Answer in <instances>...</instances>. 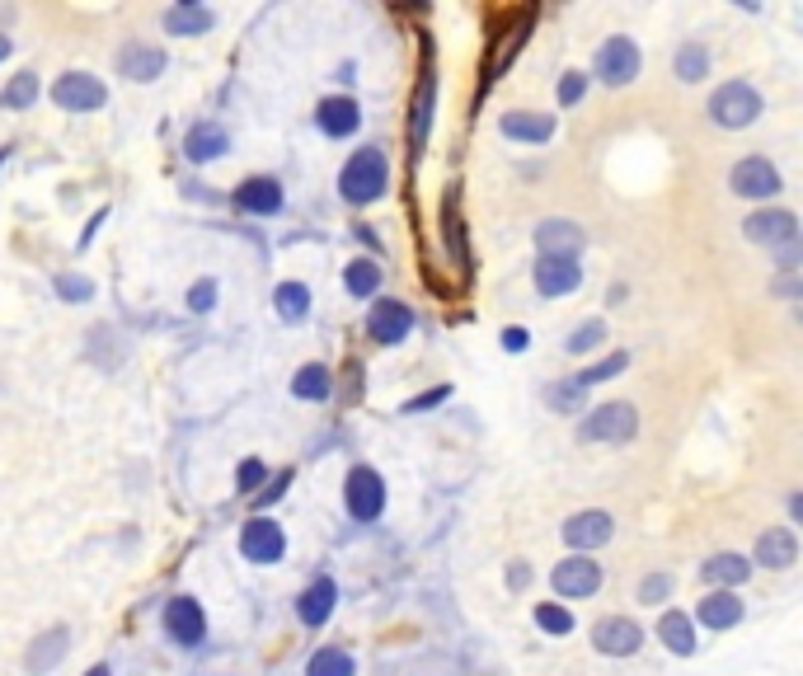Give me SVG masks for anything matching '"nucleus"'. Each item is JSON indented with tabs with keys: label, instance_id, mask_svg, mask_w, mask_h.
I'll list each match as a JSON object with an SVG mask.
<instances>
[{
	"label": "nucleus",
	"instance_id": "obj_50",
	"mask_svg": "<svg viewBox=\"0 0 803 676\" xmlns=\"http://www.w3.org/2000/svg\"><path fill=\"white\" fill-rule=\"evenodd\" d=\"M10 151H15V146H0V165H5V160H10Z\"/></svg>",
	"mask_w": 803,
	"mask_h": 676
},
{
	"label": "nucleus",
	"instance_id": "obj_40",
	"mask_svg": "<svg viewBox=\"0 0 803 676\" xmlns=\"http://www.w3.org/2000/svg\"><path fill=\"white\" fill-rule=\"evenodd\" d=\"M57 292H62V301L80 306V301H90V296H94V282H90V277H71V273H62V277H57Z\"/></svg>",
	"mask_w": 803,
	"mask_h": 676
},
{
	"label": "nucleus",
	"instance_id": "obj_44",
	"mask_svg": "<svg viewBox=\"0 0 803 676\" xmlns=\"http://www.w3.org/2000/svg\"><path fill=\"white\" fill-rule=\"evenodd\" d=\"M583 94H587V76H583V71H569V76L559 80V104H564V108L578 104Z\"/></svg>",
	"mask_w": 803,
	"mask_h": 676
},
{
	"label": "nucleus",
	"instance_id": "obj_1",
	"mask_svg": "<svg viewBox=\"0 0 803 676\" xmlns=\"http://www.w3.org/2000/svg\"><path fill=\"white\" fill-rule=\"evenodd\" d=\"M390 184V165H386V151L381 146H362V151L348 155V165H343L339 174V193L348 202H357V207H367V202H376L381 193H386Z\"/></svg>",
	"mask_w": 803,
	"mask_h": 676
},
{
	"label": "nucleus",
	"instance_id": "obj_20",
	"mask_svg": "<svg viewBox=\"0 0 803 676\" xmlns=\"http://www.w3.org/2000/svg\"><path fill=\"white\" fill-rule=\"evenodd\" d=\"M334 601H339V587H334V578H315V583L301 592V601H296L301 625H306V630H325L329 615H334Z\"/></svg>",
	"mask_w": 803,
	"mask_h": 676
},
{
	"label": "nucleus",
	"instance_id": "obj_23",
	"mask_svg": "<svg viewBox=\"0 0 803 676\" xmlns=\"http://www.w3.org/2000/svg\"><path fill=\"white\" fill-rule=\"evenodd\" d=\"M165 66L170 62H165L160 47H123V52H118V71H123L127 80H141V85L155 80V76H165Z\"/></svg>",
	"mask_w": 803,
	"mask_h": 676
},
{
	"label": "nucleus",
	"instance_id": "obj_37",
	"mask_svg": "<svg viewBox=\"0 0 803 676\" xmlns=\"http://www.w3.org/2000/svg\"><path fill=\"white\" fill-rule=\"evenodd\" d=\"M602 338H606V324H602V320H587V324H578V329L569 334L564 353H573V357H578V353H592V348H597Z\"/></svg>",
	"mask_w": 803,
	"mask_h": 676
},
{
	"label": "nucleus",
	"instance_id": "obj_13",
	"mask_svg": "<svg viewBox=\"0 0 803 676\" xmlns=\"http://www.w3.org/2000/svg\"><path fill=\"white\" fill-rule=\"evenodd\" d=\"M742 235L747 240H757V245H799V221H794V212H752L747 221H742Z\"/></svg>",
	"mask_w": 803,
	"mask_h": 676
},
{
	"label": "nucleus",
	"instance_id": "obj_46",
	"mask_svg": "<svg viewBox=\"0 0 803 676\" xmlns=\"http://www.w3.org/2000/svg\"><path fill=\"white\" fill-rule=\"evenodd\" d=\"M447 395H451L447 385H437V390H428V395H414V400L404 404V414H423V409H437V404L447 400Z\"/></svg>",
	"mask_w": 803,
	"mask_h": 676
},
{
	"label": "nucleus",
	"instance_id": "obj_6",
	"mask_svg": "<svg viewBox=\"0 0 803 676\" xmlns=\"http://www.w3.org/2000/svg\"><path fill=\"white\" fill-rule=\"evenodd\" d=\"M728 188L738 193V198H775L780 193V169L766 160V155H747V160H738L733 165V174H728Z\"/></svg>",
	"mask_w": 803,
	"mask_h": 676
},
{
	"label": "nucleus",
	"instance_id": "obj_16",
	"mask_svg": "<svg viewBox=\"0 0 803 676\" xmlns=\"http://www.w3.org/2000/svg\"><path fill=\"white\" fill-rule=\"evenodd\" d=\"M587 245V235L573 226V221H564V216H555V221H541L536 226V249L541 254H550V259H578Z\"/></svg>",
	"mask_w": 803,
	"mask_h": 676
},
{
	"label": "nucleus",
	"instance_id": "obj_2",
	"mask_svg": "<svg viewBox=\"0 0 803 676\" xmlns=\"http://www.w3.org/2000/svg\"><path fill=\"white\" fill-rule=\"evenodd\" d=\"M761 113V94L747 85V80H728V85H719V90L710 94V118L719 127H728V132H738V127H752Z\"/></svg>",
	"mask_w": 803,
	"mask_h": 676
},
{
	"label": "nucleus",
	"instance_id": "obj_21",
	"mask_svg": "<svg viewBox=\"0 0 803 676\" xmlns=\"http://www.w3.org/2000/svg\"><path fill=\"white\" fill-rule=\"evenodd\" d=\"M231 151V137H226V127L221 123H193L184 137V155L193 160V165H207V160H221V155Z\"/></svg>",
	"mask_w": 803,
	"mask_h": 676
},
{
	"label": "nucleus",
	"instance_id": "obj_18",
	"mask_svg": "<svg viewBox=\"0 0 803 676\" xmlns=\"http://www.w3.org/2000/svg\"><path fill=\"white\" fill-rule=\"evenodd\" d=\"M616 536V522L606 517V512H578V517H569L564 522V540H569L573 550L583 554V550H597V545H606V540Z\"/></svg>",
	"mask_w": 803,
	"mask_h": 676
},
{
	"label": "nucleus",
	"instance_id": "obj_28",
	"mask_svg": "<svg viewBox=\"0 0 803 676\" xmlns=\"http://www.w3.org/2000/svg\"><path fill=\"white\" fill-rule=\"evenodd\" d=\"M433 90H437V80H433V71H428V80H423V85H418V94H414V118H409V141H414V155L423 151L428 127H433Z\"/></svg>",
	"mask_w": 803,
	"mask_h": 676
},
{
	"label": "nucleus",
	"instance_id": "obj_9",
	"mask_svg": "<svg viewBox=\"0 0 803 676\" xmlns=\"http://www.w3.org/2000/svg\"><path fill=\"white\" fill-rule=\"evenodd\" d=\"M165 634H170L179 648H198L207 639V615L193 597H174L165 601Z\"/></svg>",
	"mask_w": 803,
	"mask_h": 676
},
{
	"label": "nucleus",
	"instance_id": "obj_49",
	"mask_svg": "<svg viewBox=\"0 0 803 676\" xmlns=\"http://www.w3.org/2000/svg\"><path fill=\"white\" fill-rule=\"evenodd\" d=\"M5 57H10V38L0 33V62H5Z\"/></svg>",
	"mask_w": 803,
	"mask_h": 676
},
{
	"label": "nucleus",
	"instance_id": "obj_5",
	"mask_svg": "<svg viewBox=\"0 0 803 676\" xmlns=\"http://www.w3.org/2000/svg\"><path fill=\"white\" fill-rule=\"evenodd\" d=\"M240 554H245L249 564H278L282 554H287L282 526L273 522V517H249V522L240 526Z\"/></svg>",
	"mask_w": 803,
	"mask_h": 676
},
{
	"label": "nucleus",
	"instance_id": "obj_34",
	"mask_svg": "<svg viewBox=\"0 0 803 676\" xmlns=\"http://www.w3.org/2000/svg\"><path fill=\"white\" fill-rule=\"evenodd\" d=\"M677 80H686V85H695V80H705L710 76V52L700 43H681L677 47Z\"/></svg>",
	"mask_w": 803,
	"mask_h": 676
},
{
	"label": "nucleus",
	"instance_id": "obj_35",
	"mask_svg": "<svg viewBox=\"0 0 803 676\" xmlns=\"http://www.w3.org/2000/svg\"><path fill=\"white\" fill-rule=\"evenodd\" d=\"M625 367H630V357H625V353H611V357H602L597 367L578 371V376H573V385H578V390H587V385H602V381H611V376H620Z\"/></svg>",
	"mask_w": 803,
	"mask_h": 676
},
{
	"label": "nucleus",
	"instance_id": "obj_7",
	"mask_svg": "<svg viewBox=\"0 0 803 676\" xmlns=\"http://www.w3.org/2000/svg\"><path fill=\"white\" fill-rule=\"evenodd\" d=\"M592 76L606 80V85H630V80L639 76V47H634V38H606V43L597 47Z\"/></svg>",
	"mask_w": 803,
	"mask_h": 676
},
{
	"label": "nucleus",
	"instance_id": "obj_8",
	"mask_svg": "<svg viewBox=\"0 0 803 676\" xmlns=\"http://www.w3.org/2000/svg\"><path fill=\"white\" fill-rule=\"evenodd\" d=\"M639 644H644V630L630 615H606V620L592 625V648L606 653V658H630V653H639Z\"/></svg>",
	"mask_w": 803,
	"mask_h": 676
},
{
	"label": "nucleus",
	"instance_id": "obj_12",
	"mask_svg": "<svg viewBox=\"0 0 803 676\" xmlns=\"http://www.w3.org/2000/svg\"><path fill=\"white\" fill-rule=\"evenodd\" d=\"M409 329H414V310L404 306V301H376V306H371L367 334L376 338V343L395 348V343H404V338H409Z\"/></svg>",
	"mask_w": 803,
	"mask_h": 676
},
{
	"label": "nucleus",
	"instance_id": "obj_31",
	"mask_svg": "<svg viewBox=\"0 0 803 676\" xmlns=\"http://www.w3.org/2000/svg\"><path fill=\"white\" fill-rule=\"evenodd\" d=\"M343 287H348V296H376V287H381V263L371 259H353L348 268H343Z\"/></svg>",
	"mask_w": 803,
	"mask_h": 676
},
{
	"label": "nucleus",
	"instance_id": "obj_25",
	"mask_svg": "<svg viewBox=\"0 0 803 676\" xmlns=\"http://www.w3.org/2000/svg\"><path fill=\"white\" fill-rule=\"evenodd\" d=\"M700 573H705L710 583H719V592H733L738 583H747L752 564H747L742 554H710V559L700 564Z\"/></svg>",
	"mask_w": 803,
	"mask_h": 676
},
{
	"label": "nucleus",
	"instance_id": "obj_4",
	"mask_svg": "<svg viewBox=\"0 0 803 676\" xmlns=\"http://www.w3.org/2000/svg\"><path fill=\"white\" fill-rule=\"evenodd\" d=\"M634 432H639L634 404L616 400V404H602V409L583 414V423H578V442H630Z\"/></svg>",
	"mask_w": 803,
	"mask_h": 676
},
{
	"label": "nucleus",
	"instance_id": "obj_45",
	"mask_svg": "<svg viewBox=\"0 0 803 676\" xmlns=\"http://www.w3.org/2000/svg\"><path fill=\"white\" fill-rule=\"evenodd\" d=\"M287 484H292V470H282V475H278V484H268V489H263V493H254V507H259L254 517H263V507H273V503H278L282 493H287Z\"/></svg>",
	"mask_w": 803,
	"mask_h": 676
},
{
	"label": "nucleus",
	"instance_id": "obj_24",
	"mask_svg": "<svg viewBox=\"0 0 803 676\" xmlns=\"http://www.w3.org/2000/svg\"><path fill=\"white\" fill-rule=\"evenodd\" d=\"M217 24V15L212 10H202V5H170L165 10V33H174V38H198V33H207Z\"/></svg>",
	"mask_w": 803,
	"mask_h": 676
},
{
	"label": "nucleus",
	"instance_id": "obj_47",
	"mask_svg": "<svg viewBox=\"0 0 803 676\" xmlns=\"http://www.w3.org/2000/svg\"><path fill=\"white\" fill-rule=\"evenodd\" d=\"M104 216H109V207H99V212H94V221H90V226H85V231H80L76 249H90V240H94V235H99V226H104Z\"/></svg>",
	"mask_w": 803,
	"mask_h": 676
},
{
	"label": "nucleus",
	"instance_id": "obj_14",
	"mask_svg": "<svg viewBox=\"0 0 803 676\" xmlns=\"http://www.w3.org/2000/svg\"><path fill=\"white\" fill-rule=\"evenodd\" d=\"M315 127L334 141L353 137L357 127H362V108H357L353 94H329V99H320V108H315Z\"/></svg>",
	"mask_w": 803,
	"mask_h": 676
},
{
	"label": "nucleus",
	"instance_id": "obj_39",
	"mask_svg": "<svg viewBox=\"0 0 803 676\" xmlns=\"http://www.w3.org/2000/svg\"><path fill=\"white\" fill-rule=\"evenodd\" d=\"M212 306H217V282H212V277H202V282L188 287V310H193V315H207Z\"/></svg>",
	"mask_w": 803,
	"mask_h": 676
},
{
	"label": "nucleus",
	"instance_id": "obj_19",
	"mask_svg": "<svg viewBox=\"0 0 803 676\" xmlns=\"http://www.w3.org/2000/svg\"><path fill=\"white\" fill-rule=\"evenodd\" d=\"M503 137L508 141H526V146H541V141L555 137V113H531V108H512L503 113Z\"/></svg>",
	"mask_w": 803,
	"mask_h": 676
},
{
	"label": "nucleus",
	"instance_id": "obj_26",
	"mask_svg": "<svg viewBox=\"0 0 803 676\" xmlns=\"http://www.w3.org/2000/svg\"><path fill=\"white\" fill-rule=\"evenodd\" d=\"M695 615H700L710 630H733L742 620V601L733 597V592H710V597L695 606Z\"/></svg>",
	"mask_w": 803,
	"mask_h": 676
},
{
	"label": "nucleus",
	"instance_id": "obj_48",
	"mask_svg": "<svg viewBox=\"0 0 803 676\" xmlns=\"http://www.w3.org/2000/svg\"><path fill=\"white\" fill-rule=\"evenodd\" d=\"M526 338H531V334L512 324V329H503V348H508V353H522V348H526Z\"/></svg>",
	"mask_w": 803,
	"mask_h": 676
},
{
	"label": "nucleus",
	"instance_id": "obj_17",
	"mask_svg": "<svg viewBox=\"0 0 803 676\" xmlns=\"http://www.w3.org/2000/svg\"><path fill=\"white\" fill-rule=\"evenodd\" d=\"M235 207L249 216H278L282 212V184L268 179V174H254L245 184L235 188Z\"/></svg>",
	"mask_w": 803,
	"mask_h": 676
},
{
	"label": "nucleus",
	"instance_id": "obj_32",
	"mask_svg": "<svg viewBox=\"0 0 803 676\" xmlns=\"http://www.w3.org/2000/svg\"><path fill=\"white\" fill-rule=\"evenodd\" d=\"M306 676H357V662L343 648H315L306 658Z\"/></svg>",
	"mask_w": 803,
	"mask_h": 676
},
{
	"label": "nucleus",
	"instance_id": "obj_15",
	"mask_svg": "<svg viewBox=\"0 0 803 676\" xmlns=\"http://www.w3.org/2000/svg\"><path fill=\"white\" fill-rule=\"evenodd\" d=\"M583 287V263L578 259H550V254H541V263H536V292L550 296V301H559V296H569Z\"/></svg>",
	"mask_w": 803,
	"mask_h": 676
},
{
	"label": "nucleus",
	"instance_id": "obj_10",
	"mask_svg": "<svg viewBox=\"0 0 803 676\" xmlns=\"http://www.w3.org/2000/svg\"><path fill=\"white\" fill-rule=\"evenodd\" d=\"M550 583H555L559 597L578 601V597H592V592L602 587V569H597L587 554H569V559H559V564H555Z\"/></svg>",
	"mask_w": 803,
	"mask_h": 676
},
{
	"label": "nucleus",
	"instance_id": "obj_51",
	"mask_svg": "<svg viewBox=\"0 0 803 676\" xmlns=\"http://www.w3.org/2000/svg\"><path fill=\"white\" fill-rule=\"evenodd\" d=\"M85 676H113V672H109V667H94V672H85Z\"/></svg>",
	"mask_w": 803,
	"mask_h": 676
},
{
	"label": "nucleus",
	"instance_id": "obj_30",
	"mask_svg": "<svg viewBox=\"0 0 803 676\" xmlns=\"http://www.w3.org/2000/svg\"><path fill=\"white\" fill-rule=\"evenodd\" d=\"M273 310H278V315H282L287 324L306 320V310H310L306 282H278V292H273Z\"/></svg>",
	"mask_w": 803,
	"mask_h": 676
},
{
	"label": "nucleus",
	"instance_id": "obj_38",
	"mask_svg": "<svg viewBox=\"0 0 803 676\" xmlns=\"http://www.w3.org/2000/svg\"><path fill=\"white\" fill-rule=\"evenodd\" d=\"M536 625H541L545 634H569L573 615L564 611V606H555V601H541V606H536Z\"/></svg>",
	"mask_w": 803,
	"mask_h": 676
},
{
	"label": "nucleus",
	"instance_id": "obj_27",
	"mask_svg": "<svg viewBox=\"0 0 803 676\" xmlns=\"http://www.w3.org/2000/svg\"><path fill=\"white\" fill-rule=\"evenodd\" d=\"M658 639H663L677 658H691L695 653V625L686 611H667L663 620H658Z\"/></svg>",
	"mask_w": 803,
	"mask_h": 676
},
{
	"label": "nucleus",
	"instance_id": "obj_3",
	"mask_svg": "<svg viewBox=\"0 0 803 676\" xmlns=\"http://www.w3.org/2000/svg\"><path fill=\"white\" fill-rule=\"evenodd\" d=\"M343 503H348L353 522H376L386 512V479L376 475L371 465H353L348 479H343Z\"/></svg>",
	"mask_w": 803,
	"mask_h": 676
},
{
	"label": "nucleus",
	"instance_id": "obj_11",
	"mask_svg": "<svg viewBox=\"0 0 803 676\" xmlns=\"http://www.w3.org/2000/svg\"><path fill=\"white\" fill-rule=\"evenodd\" d=\"M109 90L90 76V71H66L57 85H52V104L71 108V113H90V108H104Z\"/></svg>",
	"mask_w": 803,
	"mask_h": 676
},
{
	"label": "nucleus",
	"instance_id": "obj_36",
	"mask_svg": "<svg viewBox=\"0 0 803 676\" xmlns=\"http://www.w3.org/2000/svg\"><path fill=\"white\" fill-rule=\"evenodd\" d=\"M33 99H38V76H33V71H19V76L0 90V104L5 108H29Z\"/></svg>",
	"mask_w": 803,
	"mask_h": 676
},
{
	"label": "nucleus",
	"instance_id": "obj_43",
	"mask_svg": "<svg viewBox=\"0 0 803 676\" xmlns=\"http://www.w3.org/2000/svg\"><path fill=\"white\" fill-rule=\"evenodd\" d=\"M263 479H268V470H263V461H245V465H240V470H235V489H240V493H254V489H259V484H263Z\"/></svg>",
	"mask_w": 803,
	"mask_h": 676
},
{
	"label": "nucleus",
	"instance_id": "obj_22",
	"mask_svg": "<svg viewBox=\"0 0 803 676\" xmlns=\"http://www.w3.org/2000/svg\"><path fill=\"white\" fill-rule=\"evenodd\" d=\"M794 559H799V540H794L789 526H771V531L757 536V564H766V569H789Z\"/></svg>",
	"mask_w": 803,
	"mask_h": 676
},
{
	"label": "nucleus",
	"instance_id": "obj_41",
	"mask_svg": "<svg viewBox=\"0 0 803 676\" xmlns=\"http://www.w3.org/2000/svg\"><path fill=\"white\" fill-rule=\"evenodd\" d=\"M550 404H555V409H559V414H583V390H578V385H555V390H550Z\"/></svg>",
	"mask_w": 803,
	"mask_h": 676
},
{
	"label": "nucleus",
	"instance_id": "obj_29",
	"mask_svg": "<svg viewBox=\"0 0 803 676\" xmlns=\"http://www.w3.org/2000/svg\"><path fill=\"white\" fill-rule=\"evenodd\" d=\"M66 648H71V634L57 625V630H47L38 644L29 648V672H47L52 662H62L66 658Z\"/></svg>",
	"mask_w": 803,
	"mask_h": 676
},
{
	"label": "nucleus",
	"instance_id": "obj_33",
	"mask_svg": "<svg viewBox=\"0 0 803 676\" xmlns=\"http://www.w3.org/2000/svg\"><path fill=\"white\" fill-rule=\"evenodd\" d=\"M329 390H334V381H329V367L310 362V367L296 371V381H292L296 400H329Z\"/></svg>",
	"mask_w": 803,
	"mask_h": 676
},
{
	"label": "nucleus",
	"instance_id": "obj_42",
	"mask_svg": "<svg viewBox=\"0 0 803 676\" xmlns=\"http://www.w3.org/2000/svg\"><path fill=\"white\" fill-rule=\"evenodd\" d=\"M667 592H672V578H667V573H649V578L639 583V601H644V606L667 601Z\"/></svg>",
	"mask_w": 803,
	"mask_h": 676
}]
</instances>
